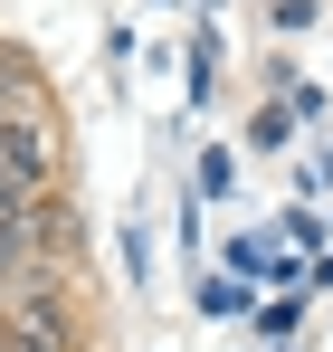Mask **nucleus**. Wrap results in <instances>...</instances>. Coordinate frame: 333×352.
I'll use <instances>...</instances> for the list:
<instances>
[{"label": "nucleus", "mask_w": 333, "mask_h": 352, "mask_svg": "<svg viewBox=\"0 0 333 352\" xmlns=\"http://www.w3.org/2000/svg\"><path fill=\"white\" fill-rule=\"evenodd\" d=\"M0 343L10 352H76V314L57 286H10L0 295Z\"/></svg>", "instance_id": "obj_1"}, {"label": "nucleus", "mask_w": 333, "mask_h": 352, "mask_svg": "<svg viewBox=\"0 0 333 352\" xmlns=\"http://www.w3.org/2000/svg\"><path fill=\"white\" fill-rule=\"evenodd\" d=\"M0 295H10V276H0Z\"/></svg>", "instance_id": "obj_2"}, {"label": "nucleus", "mask_w": 333, "mask_h": 352, "mask_svg": "<svg viewBox=\"0 0 333 352\" xmlns=\"http://www.w3.org/2000/svg\"><path fill=\"white\" fill-rule=\"evenodd\" d=\"M0 352H10V343H0Z\"/></svg>", "instance_id": "obj_3"}]
</instances>
